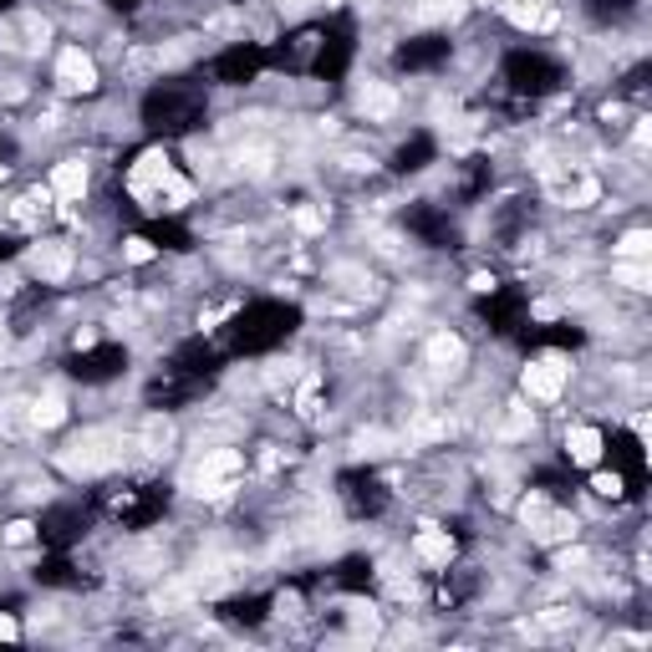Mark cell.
<instances>
[{
    "label": "cell",
    "mask_w": 652,
    "mask_h": 652,
    "mask_svg": "<svg viewBox=\"0 0 652 652\" xmlns=\"http://www.w3.org/2000/svg\"><path fill=\"white\" fill-rule=\"evenodd\" d=\"M128 449V438L123 434H107V429H87L82 438H72L67 453H62V464L72 474H102V469H113Z\"/></svg>",
    "instance_id": "1"
},
{
    "label": "cell",
    "mask_w": 652,
    "mask_h": 652,
    "mask_svg": "<svg viewBox=\"0 0 652 652\" xmlns=\"http://www.w3.org/2000/svg\"><path fill=\"white\" fill-rule=\"evenodd\" d=\"M21 270L41 285H67L72 270H77V251H72L67 240H36V245H26Z\"/></svg>",
    "instance_id": "2"
},
{
    "label": "cell",
    "mask_w": 652,
    "mask_h": 652,
    "mask_svg": "<svg viewBox=\"0 0 652 652\" xmlns=\"http://www.w3.org/2000/svg\"><path fill=\"white\" fill-rule=\"evenodd\" d=\"M168 179H174V158H168V149H143L138 153V164L128 168V194H133L143 209H158V194H164Z\"/></svg>",
    "instance_id": "3"
},
{
    "label": "cell",
    "mask_w": 652,
    "mask_h": 652,
    "mask_svg": "<svg viewBox=\"0 0 652 652\" xmlns=\"http://www.w3.org/2000/svg\"><path fill=\"white\" fill-rule=\"evenodd\" d=\"M566 383H571V362L561 357V351H546V357H536V362H525V372H520L525 398H536V402H561Z\"/></svg>",
    "instance_id": "4"
},
{
    "label": "cell",
    "mask_w": 652,
    "mask_h": 652,
    "mask_svg": "<svg viewBox=\"0 0 652 652\" xmlns=\"http://www.w3.org/2000/svg\"><path fill=\"white\" fill-rule=\"evenodd\" d=\"M51 82L62 87L67 98H87V92H98V62H92V51L62 47V51H56V67H51Z\"/></svg>",
    "instance_id": "5"
},
{
    "label": "cell",
    "mask_w": 652,
    "mask_h": 652,
    "mask_svg": "<svg viewBox=\"0 0 652 652\" xmlns=\"http://www.w3.org/2000/svg\"><path fill=\"white\" fill-rule=\"evenodd\" d=\"M87 184H92V168H87V158H62V164H51V179H47V189H51V200L56 204H77L87 194Z\"/></svg>",
    "instance_id": "6"
},
{
    "label": "cell",
    "mask_w": 652,
    "mask_h": 652,
    "mask_svg": "<svg viewBox=\"0 0 652 652\" xmlns=\"http://www.w3.org/2000/svg\"><path fill=\"white\" fill-rule=\"evenodd\" d=\"M408 551H413V561H419L423 571H449V561H453V536L444 530V525H423Z\"/></svg>",
    "instance_id": "7"
},
{
    "label": "cell",
    "mask_w": 652,
    "mask_h": 652,
    "mask_svg": "<svg viewBox=\"0 0 652 652\" xmlns=\"http://www.w3.org/2000/svg\"><path fill=\"white\" fill-rule=\"evenodd\" d=\"M602 449H606V438H602L597 423H571L566 429V459L571 464H581V469L602 464Z\"/></svg>",
    "instance_id": "8"
},
{
    "label": "cell",
    "mask_w": 652,
    "mask_h": 652,
    "mask_svg": "<svg viewBox=\"0 0 652 652\" xmlns=\"http://www.w3.org/2000/svg\"><path fill=\"white\" fill-rule=\"evenodd\" d=\"M464 357H469V347L459 342V336H453V332H434V336H429V347H423V368L459 372V368H464Z\"/></svg>",
    "instance_id": "9"
},
{
    "label": "cell",
    "mask_w": 652,
    "mask_h": 652,
    "mask_svg": "<svg viewBox=\"0 0 652 652\" xmlns=\"http://www.w3.org/2000/svg\"><path fill=\"white\" fill-rule=\"evenodd\" d=\"M67 423V393L62 387H47V393H36L31 398V429H62Z\"/></svg>",
    "instance_id": "10"
},
{
    "label": "cell",
    "mask_w": 652,
    "mask_h": 652,
    "mask_svg": "<svg viewBox=\"0 0 652 652\" xmlns=\"http://www.w3.org/2000/svg\"><path fill=\"white\" fill-rule=\"evenodd\" d=\"M357 113L368 117V123H387V117L398 113V92L387 82H368L362 92H357Z\"/></svg>",
    "instance_id": "11"
},
{
    "label": "cell",
    "mask_w": 652,
    "mask_h": 652,
    "mask_svg": "<svg viewBox=\"0 0 652 652\" xmlns=\"http://www.w3.org/2000/svg\"><path fill=\"white\" fill-rule=\"evenodd\" d=\"M133 444L149 453V459H158V453H168V444H174V423L153 413V419L143 423V438H133Z\"/></svg>",
    "instance_id": "12"
},
{
    "label": "cell",
    "mask_w": 652,
    "mask_h": 652,
    "mask_svg": "<svg viewBox=\"0 0 652 652\" xmlns=\"http://www.w3.org/2000/svg\"><path fill=\"white\" fill-rule=\"evenodd\" d=\"M648 251H652V234L648 230H627L617 245H612V255H617V260H648Z\"/></svg>",
    "instance_id": "13"
},
{
    "label": "cell",
    "mask_w": 652,
    "mask_h": 652,
    "mask_svg": "<svg viewBox=\"0 0 652 652\" xmlns=\"http://www.w3.org/2000/svg\"><path fill=\"white\" fill-rule=\"evenodd\" d=\"M617 281L627 285V291H648V281H652L648 260H617Z\"/></svg>",
    "instance_id": "14"
},
{
    "label": "cell",
    "mask_w": 652,
    "mask_h": 652,
    "mask_svg": "<svg viewBox=\"0 0 652 652\" xmlns=\"http://www.w3.org/2000/svg\"><path fill=\"white\" fill-rule=\"evenodd\" d=\"M153 255H158V251H153L149 240H138V234H133V240H123V260H128V266H149Z\"/></svg>",
    "instance_id": "15"
},
{
    "label": "cell",
    "mask_w": 652,
    "mask_h": 652,
    "mask_svg": "<svg viewBox=\"0 0 652 652\" xmlns=\"http://www.w3.org/2000/svg\"><path fill=\"white\" fill-rule=\"evenodd\" d=\"M0 540H5V546H31V520H11V525L0 530Z\"/></svg>",
    "instance_id": "16"
},
{
    "label": "cell",
    "mask_w": 652,
    "mask_h": 652,
    "mask_svg": "<svg viewBox=\"0 0 652 652\" xmlns=\"http://www.w3.org/2000/svg\"><path fill=\"white\" fill-rule=\"evenodd\" d=\"M591 489H597L602 500H617V495H622V474H597V480H591Z\"/></svg>",
    "instance_id": "17"
},
{
    "label": "cell",
    "mask_w": 652,
    "mask_h": 652,
    "mask_svg": "<svg viewBox=\"0 0 652 652\" xmlns=\"http://www.w3.org/2000/svg\"><path fill=\"white\" fill-rule=\"evenodd\" d=\"M296 230L317 234V230H321V215H317V209H296Z\"/></svg>",
    "instance_id": "18"
},
{
    "label": "cell",
    "mask_w": 652,
    "mask_h": 652,
    "mask_svg": "<svg viewBox=\"0 0 652 652\" xmlns=\"http://www.w3.org/2000/svg\"><path fill=\"white\" fill-rule=\"evenodd\" d=\"M16 637H21V622L11 612H0V642H16Z\"/></svg>",
    "instance_id": "19"
},
{
    "label": "cell",
    "mask_w": 652,
    "mask_h": 652,
    "mask_svg": "<svg viewBox=\"0 0 652 652\" xmlns=\"http://www.w3.org/2000/svg\"><path fill=\"white\" fill-rule=\"evenodd\" d=\"M281 5H285V16H302V11H311L317 0H281Z\"/></svg>",
    "instance_id": "20"
},
{
    "label": "cell",
    "mask_w": 652,
    "mask_h": 652,
    "mask_svg": "<svg viewBox=\"0 0 652 652\" xmlns=\"http://www.w3.org/2000/svg\"><path fill=\"white\" fill-rule=\"evenodd\" d=\"M5 179H11V164H0V184H5Z\"/></svg>",
    "instance_id": "21"
}]
</instances>
